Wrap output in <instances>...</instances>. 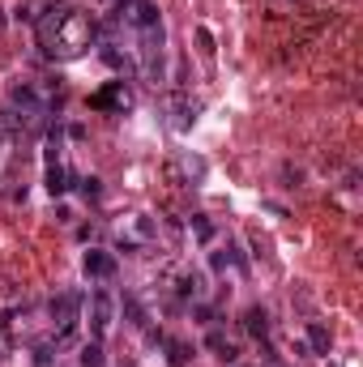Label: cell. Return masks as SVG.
I'll return each instance as SVG.
<instances>
[{"label":"cell","mask_w":363,"mask_h":367,"mask_svg":"<svg viewBox=\"0 0 363 367\" xmlns=\"http://www.w3.org/2000/svg\"><path fill=\"white\" fill-rule=\"evenodd\" d=\"M30 26L47 60H73L94 43V18L73 5H47L43 13H34Z\"/></svg>","instance_id":"obj_1"},{"label":"cell","mask_w":363,"mask_h":367,"mask_svg":"<svg viewBox=\"0 0 363 367\" xmlns=\"http://www.w3.org/2000/svg\"><path fill=\"white\" fill-rule=\"evenodd\" d=\"M47 312H51V321H56V338L60 342H69L73 338V329H77V316H81V295L77 291H65V295H56L47 303Z\"/></svg>","instance_id":"obj_2"},{"label":"cell","mask_w":363,"mask_h":367,"mask_svg":"<svg viewBox=\"0 0 363 367\" xmlns=\"http://www.w3.org/2000/svg\"><path fill=\"white\" fill-rule=\"evenodd\" d=\"M112 321H116L112 295H107V291H94V295H90V338L103 342V338H107V329H112Z\"/></svg>","instance_id":"obj_3"},{"label":"cell","mask_w":363,"mask_h":367,"mask_svg":"<svg viewBox=\"0 0 363 367\" xmlns=\"http://www.w3.org/2000/svg\"><path fill=\"white\" fill-rule=\"evenodd\" d=\"M90 107L94 112H128L133 107V94L124 90V81H112V86H103L90 94Z\"/></svg>","instance_id":"obj_4"},{"label":"cell","mask_w":363,"mask_h":367,"mask_svg":"<svg viewBox=\"0 0 363 367\" xmlns=\"http://www.w3.org/2000/svg\"><path fill=\"white\" fill-rule=\"evenodd\" d=\"M81 269H86V278H112L116 274V256L103 252V248H90L86 260H81Z\"/></svg>","instance_id":"obj_5"},{"label":"cell","mask_w":363,"mask_h":367,"mask_svg":"<svg viewBox=\"0 0 363 367\" xmlns=\"http://www.w3.org/2000/svg\"><path fill=\"white\" fill-rule=\"evenodd\" d=\"M244 333L265 342V333H270V316H265V307H248V312H244Z\"/></svg>","instance_id":"obj_6"},{"label":"cell","mask_w":363,"mask_h":367,"mask_svg":"<svg viewBox=\"0 0 363 367\" xmlns=\"http://www.w3.org/2000/svg\"><path fill=\"white\" fill-rule=\"evenodd\" d=\"M43 184H47V192H51V196H65V192H69V171H65V163H47Z\"/></svg>","instance_id":"obj_7"},{"label":"cell","mask_w":363,"mask_h":367,"mask_svg":"<svg viewBox=\"0 0 363 367\" xmlns=\"http://www.w3.org/2000/svg\"><path fill=\"white\" fill-rule=\"evenodd\" d=\"M163 346H167V363H171V367H188V363H192V346H188V342L167 338Z\"/></svg>","instance_id":"obj_8"},{"label":"cell","mask_w":363,"mask_h":367,"mask_svg":"<svg viewBox=\"0 0 363 367\" xmlns=\"http://www.w3.org/2000/svg\"><path fill=\"white\" fill-rule=\"evenodd\" d=\"M201 291H205L201 274H180V282H176V295L180 299H201Z\"/></svg>","instance_id":"obj_9"},{"label":"cell","mask_w":363,"mask_h":367,"mask_svg":"<svg viewBox=\"0 0 363 367\" xmlns=\"http://www.w3.org/2000/svg\"><path fill=\"white\" fill-rule=\"evenodd\" d=\"M308 346H312L317 354H329V346H334V333H329L325 325H308Z\"/></svg>","instance_id":"obj_10"},{"label":"cell","mask_w":363,"mask_h":367,"mask_svg":"<svg viewBox=\"0 0 363 367\" xmlns=\"http://www.w3.org/2000/svg\"><path fill=\"white\" fill-rule=\"evenodd\" d=\"M18 133H22V124H18V112H13V107H5V112H0V145H9Z\"/></svg>","instance_id":"obj_11"},{"label":"cell","mask_w":363,"mask_h":367,"mask_svg":"<svg viewBox=\"0 0 363 367\" xmlns=\"http://www.w3.org/2000/svg\"><path fill=\"white\" fill-rule=\"evenodd\" d=\"M205 346H210V350H218V359L223 363H235V346L218 333V329H210V338H205Z\"/></svg>","instance_id":"obj_12"},{"label":"cell","mask_w":363,"mask_h":367,"mask_svg":"<svg viewBox=\"0 0 363 367\" xmlns=\"http://www.w3.org/2000/svg\"><path fill=\"white\" fill-rule=\"evenodd\" d=\"M77 363H81V367H107V359H103V346H98V342H86Z\"/></svg>","instance_id":"obj_13"},{"label":"cell","mask_w":363,"mask_h":367,"mask_svg":"<svg viewBox=\"0 0 363 367\" xmlns=\"http://www.w3.org/2000/svg\"><path fill=\"white\" fill-rule=\"evenodd\" d=\"M103 60H107V65H112L116 73H137V65H133L128 56H120L116 47H103Z\"/></svg>","instance_id":"obj_14"},{"label":"cell","mask_w":363,"mask_h":367,"mask_svg":"<svg viewBox=\"0 0 363 367\" xmlns=\"http://www.w3.org/2000/svg\"><path fill=\"white\" fill-rule=\"evenodd\" d=\"M192 116H197V107L188 98H176V128L184 133V128H192Z\"/></svg>","instance_id":"obj_15"},{"label":"cell","mask_w":363,"mask_h":367,"mask_svg":"<svg viewBox=\"0 0 363 367\" xmlns=\"http://www.w3.org/2000/svg\"><path fill=\"white\" fill-rule=\"evenodd\" d=\"M56 350H60V338H56V342H51V338H47V342H39V346H34V363H39V367H47L51 359H56Z\"/></svg>","instance_id":"obj_16"},{"label":"cell","mask_w":363,"mask_h":367,"mask_svg":"<svg viewBox=\"0 0 363 367\" xmlns=\"http://www.w3.org/2000/svg\"><path fill=\"white\" fill-rule=\"evenodd\" d=\"M73 184L81 188V196H86V201H98V196H103V180H94V175H86V180H73Z\"/></svg>","instance_id":"obj_17"},{"label":"cell","mask_w":363,"mask_h":367,"mask_svg":"<svg viewBox=\"0 0 363 367\" xmlns=\"http://www.w3.org/2000/svg\"><path fill=\"white\" fill-rule=\"evenodd\" d=\"M124 312H128V325H137V329L145 325V312H141V303H137V299H124Z\"/></svg>","instance_id":"obj_18"},{"label":"cell","mask_w":363,"mask_h":367,"mask_svg":"<svg viewBox=\"0 0 363 367\" xmlns=\"http://www.w3.org/2000/svg\"><path fill=\"white\" fill-rule=\"evenodd\" d=\"M192 231H197V239H214V222H210V218H201V214L192 218Z\"/></svg>","instance_id":"obj_19"},{"label":"cell","mask_w":363,"mask_h":367,"mask_svg":"<svg viewBox=\"0 0 363 367\" xmlns=\"http://www.w3.org/2000/svg\"><path fill=\"white\" fill-rule=\"evenodd\" d=\"M197 43H201V51H205V56H214V34L205 30V26L197 30Z\"/></svg>","instance_id":"obj_20"},{"label":"cell","mask_w":363,"mask_h":367,"mask_svg":"<svg viewBox=\"0 0 363 367\" xmlns=\"http://www.w3.org/2000/svg\"><path fill=\"white\" fill-rule=\"evenodd\" d=\"M0 26H5V13H0Z\"/></svg>","instance_id":"obj_21"},{"label":"cell","mask_w":363,"mask_h":367,"mask_svg":"<svg viewBox=\"0 0 363 367\" xmlns=\"http://www.w3.org/2000/svg\"><path fill=\"white\" fill-rule=\"evenodd\" d=\"M334 367H338V363H334Z\"/></svg>","instance_id":"obj_22"}]
</instances>
